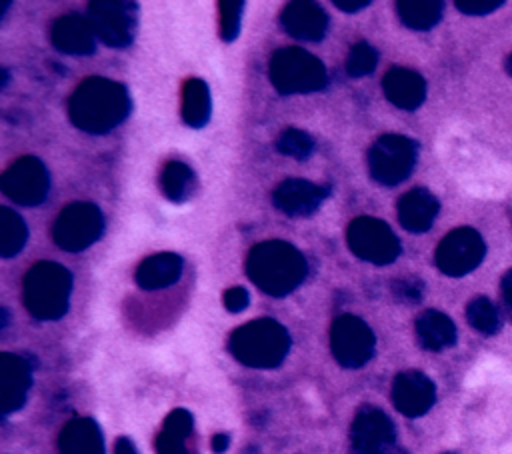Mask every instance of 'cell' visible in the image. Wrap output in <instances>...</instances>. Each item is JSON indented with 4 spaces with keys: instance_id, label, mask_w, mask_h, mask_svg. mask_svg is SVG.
Listing matches in <instances>:
<instances>
[{
    "instance_id": "3957f363",
    "label": "cell",
    "mask_w": 512,
    "mask_h": 454,
    "mask_svg": "<svg viewBox=\"0 0 512 454\" xmlns=\"http://www.w3.org/2000/svg\"><path fill=\"white\" fill-rule=\"evenodd\" d=\"M290 344V334L280 322L272 318H258L230 334L228 350L240 364L268 370L284 362Z\"/></svg>"
},
{
    "instance_id": "9c48e42d",
    "label": "cell",
    "mask_w": 512,
    "mask_h": 454,
    "mask_svg": "<svg viewBox=\"0 0 512 454\" xmlns=\"http://www.w3.org/2000/svg\"><path fill=\"white\" fill-rule=\"evenodd\" d=\"M138 6L122 0H96L88 4V20L96 38L112 48L132 44L138 24Z\"/></svg>"
},
{
    "instance_id": "e0dca14e",
    "label": "cell",
    "mask_w": 512,
    "mask_h": 454,
    "mask_svg": "<svg viewBox=\"0 0 512 454\" xmlns=\"http://www.w3.org/2000/svg\"><path fill=\"white\" fill-rule=\"evenodd\" d=\"M50 40L54 48L70 56H90L96 50V32L88 16L66 14L52 24Z\"/></svg>"
},
{
    "instance_id": "cb8c5ba5",
    "label": "cell",
    "mask_w": 512,
    "mask_h": 454,
    "mask_svg": "<svg viewBox=\"0 0 512 454\" xmlns=\"http://www.w3.org/2000/svg\"><path fill=\"white\" fill-rule=\"evenodd\" d=\"M182 120L190 128H202L212 114L210 88L202 78H188L182 88Z\"/></svg>"
},
{
    "instance_id": "ffe728a7",
    "label": "cell",
    "mask_w": 512,
    "mask_h": 454,
    "mask_svg": "<svg viewBox=\"0 0 512 454\" xmlns=\"http://www.w3.org/2000/svg\"><path fill=\"white\" fill-rule=\"evenodd\" d=\"M388 102L402 110H416L426 98V80L408 68H390L382 80Z\"/></svg>"
},
{
    "instance_id": "74e56055",
    "label": "cell",
    "mask_w": 512,
    "mask_h": 454,
    "mask_svg": "<svg viewBox=\"0 0 512 454\" xmlns=\"http://www.w3.org/2000/svg\"><path fill=\"white\" fill-rule=\"evenodd\" d=\"M334 6L340 8L342 12H360L366 6H370V0H334Z\"/></svg>"
},
{
    "instance_id": "6da1fadb",
    "label": "cell",
    "mask_w": 512,
    "mask_h": 454,
    "mask_svg": "<svg viewBox=\"0 0 512 454\" xmlns=\"http://www.w3.org/2000/svg\"><path fill=\"white\" fill-rule=\"evenodd\" d=\"M132 110L128 88L102 76H90L78 84L68 100L72 124L88 134H106L120 126Z\"/></svg>"
},
{
    "instance_id": "7c38bea8",
    "label": "cell",
    "mask_w": 512,
    "mask_h": 454,
    "mask_svg": "<svg viewBox=\"0 0 512 454\" xmlns=\"http://www.w3.org/2000/svg\"><path fill=\"white\" fill-rule=\"evenodd\" d=\"M486 244L474 228H456L436 248V266L446 276H464L480 266Z\"/></svg>"
},
{
    "instance_id": "d6a6232c",
    "label": "cell",
    "mask_w": 512,
    "mask_h": 454,
    "mask_svg": "<svg viewBox=\"0 0 512 454\" xmlns=\"http://www.w3.org/2000/svg\"><path fill=\"white\" fill-rule=\"evenodd\" d=\"M156 452L158 454H190L186 448V436L164 430L156 436Z\"/></svg>"
},
{
    "instance_id": "83f0119b",
    "label": "cell",
    "mask_w": 512,
    "mask_h": 454,
    "mask_svg": "<svg viewBox=\"0 0 512 454\" xmlns=\"http://www.w3.org/2000/svg\"><path fill=\"white\" fill-rule=\"evenodd\" d=\"M466 318H468V324L480 334L492 336L500 330V314L486 296H476L468 302Z\"/></svg>"
},
{
    "instance_id": "52a82bcc",
    "label": "cell",
    "mask_w": 512,
    "mask_h": 454,
    "mask_svg": "<svg viewBox=\"0 0 512 454\" xmlns=\"http://www.w3.org/2000/svg\"><path fill=\"white\" fill-rule=\"evenodd\" d=\"M104 232V216L92 202H72L56 218L52 238L66 252L90 248Z\"/></svg>"
},
{
    "instance_id": "d4e9b609",
    "label": "cell",
    "mask_w": 512,
    "mask_h": 454,
    "mask_svg": "<svg viewBox=\"0 0 512 454\" xmlns=\"http://www.w3.org/2000/svg\"><path fill=\"white\" fill-rule=\"evenodd\" d=\"M398 18L404 26L412 30L434 28L444 12V2L440 0H400L396 2Z\"/></svg>"
},
{
    "instance_id": "30bf717a",
    "label": "cell",
    "mask_w": 512,
    "mask_h": 454,
    "mask_svg": "<svg viewBox=\"0 0 512 454\" xmlns=\"http://www.w3.org/2000/svg\"><path fill=\"white\" fill-rule=\"evenodd\" d=\"M330 346L334 360L344 368H360L374 356L372 328L354 314H342L332 322Z\"/></svg>"
},
{
    "instance_id": "836d02e7",
    "label": "cell",
    "mask_w": 512,
    "mask_h": 454,
    "mask_svg": "<svg viewBox=\"0 0 512 454\" xmlns=\"http://www.w3.org/2000/svg\"><path fill=\"white\" fill-rule=\"evenodd\" d=\"M392 292L398 300L414 304V302H420L424 286H422L420 280H394Z\"/></svg>"
},
{
    "instance_id": "8992f818",
    "label": "cell",
    "mask_w": 512,
    "mask_h": 454,
    "mask_svg": "<svg viewBox=\"0 0 512 454\" xmlns=\"http://www.w3.org/2000/svg\"><path fill=\"white\" fill-rule=\"evenodd\" d=\"M418 160V144L400 134L380 136L368 150V172L382 186L404 182Z\"/></svg>"
},
{
    "instance_id": "f35d334b",
    "label": "cell",
    "mask_w": 512,
    "mask_h": 454,
    "mask_svg": "<svg viewBox=\"0 0 512 454\" xmlns=\"http://www.w3.org/2000/svg\"><path fill=\"white\" fill-rule=\"evenodd\" d=\"M210 446H212V452H214V454H224V452L228 450V446H230V436L224 434V432L214 434Z\"/></svg>"
},
{
    "instance_id": "f546056e",
    "label": "cell",
    "mask_w": 512,
    "mask_h": 454,
    "mask_svg": "<svg viewBox=\"0 0 512 454\" xmlns=\"http://www.w3.org/2000/svg\"><path fill=\"white\" fill-rule=\"evenodd\" d=\"M378 64V52L368 42H358L350 48L346 58V72L354 78L368 76Z\"/></svg>"
},
{
    "instance_id": "b9f144b4",
    "label": "cell",
    "mask_w": 512,
    "mask_h": 454,
    "mask_svg": "<svg viewBox=\"0 0 512 454\" xmlns=\"http://www.w3.org/2000/svg\"><path fill=\"white\" fill-rule=\"evenodd\" d=\"M444 454H454V452H444Z\"/></svg>"
},
{
    "instance_id": "9a60e30c",
    "label": "cell",
    "mask_w": 512,
    "mask_h": 454,
    "mask_svg": "<svg viewBox=\"0 0 512 454\" xmlns=\"http://www.w3.org/2000/svg\"><path fill=\"white\" fill-rule=\"evenodd\" d=\"M32 386L30 362L18 354L2 352L0 354V408L8 416L18 412L28 398Z\"/></svg>"
},
{
    "instance_id": "8fae6325",
    "label": "cell",
    "mask_w": 512,
    "mask_h": 454,
    "mask_svg": "<svg viewBox=\"0 0 512 454\" xmlns=\"http://www.w3.org/2000/svg\"><path fill=\"white\" fill-rule=\"evenodd\" d=\"M4 196L22 206H38L50 192V174L36 156H22L0 176Z\"/></svg>"
},
{
    "instance_id": "f1b7e54d",
    "label": "cell",
    "mask_w": 512,
    "mask_h": 454,
    "mask_svg": "<svg viewBox=\"0 0 512 454\" xmlns=\"http://www.w3.org/2000/svg\"><path fill=\"white\" fill-rule=\"evenodd\" d=\"M276 150L294 160H306L314 150V138L304 130L288 128L278 136Z\"/></svg>"
},
{
    "instance_id": "484cf974",
    "label": "cell",
    "mask_w": 512,
    "mask_h": 454,
    "mask_svg": "<svg viewBox=\"0 0 512 454\" xmlns=\"http://www.w3.org/2000/svg\"><path fill=\"white\" fill-rule=\"evenodd\" d=\"M194 184H196V178L188 164L180 160H172L164 164L160 172V190L170 202L174 204L186 202L194 192Z\"/></svg>"
},
{
    "instance_id": "d6986e66",
    "label": "cell",
    "mask_w": 512,
    "mask_h": 454,
    "mask_svg": "<svg viewBox=\"0 0 512 454\" xmlns=\"http://www.w3.org/2000/svg\"><path fill=\"white\" fill-rule=\"evenodd\" d=\"M440 210L438 198L426 188H412L398 200V222L412 234H422L432 228Z\"/></svg>"
},
{
    "instance_id": "4316f807",
    "label": "cell",
    "mask_w": 512,
    "mask_h": 454,
    "mask_svg": "<svg viewBox=\"0 0 512 454\" xmlns=\"http://www.w3.org/2000/svg\"><path fill=\"white\" fill-rule=\"evenodd\" d=\"M28 240V228L20 214L12 208H0V256L12 258L22 252Z\"/></svg>"
},
{
    "instance_id": "d590c367",
    "label": "cell",
    "mask_w": 512,
    "mask_h": 454,
    "mask_svg": "<svg viewBox=\"0 0 512 454\" xmlns=\"http://www.w3.org/2000/svg\"><path fill=\"white\" fill-rule=\"evenodd\" d=\"M222 304L228 312L236 314V312H242L248 304H250V294L246 288L242 286H232L228 288L224 294H222Z\"/></svg>"
},
{
    "instance_id": "7402d4cb",
    "label": "cell",
    "mask_w": 512,
    "mask_h": 454,
    "mask_svg": "<svg viewBox=\"0 0 512 454\" xmlns=\"http://www.w3.org/2000/svg\"><path fill=\"white\" fill-rule=\"evenodd\" d=\"M60 454H106L100 426L92 418L70 420L58 438Z\"/></svg>"
},
{
    "instance_id": "ac0fdd59",
    "label": "cell",
    "mask_w": 512,
    "mask_h": 454,
    "mask_svg": "<svg viewBox=\"0 0 512 454\" xmlns=\"http://www.w3.org/2000/svg\"><path fill=\"white\" fill-rule=\"evenodd\" d=\"M284 32L296 40L320 42L328 30V14L314 2H290L280 16Z\"/></svg>"
},
{
    "instance_id": "277c9868",
    "label": "cell",
    "mask_w": 512,
    "mask_h": 454,
    "mask_svg": "<svg viewBox=\"0 0 512 454\" xmlns=\"http://www.w3.org/2000/svg\"><path fill=\"white\" fill-rule=\"evenodd\" d=\"M72 274L58 262H38L24 278V304L38 320H58L68 312Z\"/></svg>"
},
{
    "instance_id": "603a6c76",
    "label": "cell",
    "mask_w": 512,
    "mask_h": 454,
    "mask_svg": "<svg viewBox=\"0 0 512 454\" xmlns=\"http://www.w3.org/2000/svg\"><path fill=\"white\" fill-rule=\"evenodd\" d=\"M416 338L422 348L430 352H440L456 344L454 322L438 310H426L416 318Z\"/></svg>"
},
{
    "instance_id": "2e32d148",
    "label": "cell",
    "mask_w": 512,
    "mask_h": 454,
    "mask_svg": "<svg viewBox=\"0 0 512 454\" xmlns=\"http://www.w3.org/2000/svg\"><path fill=\"white\" fill-rule=\"evenodd\" d=\"M328 194L330 186L290 178L276 186V190L272 192V204L288 216H310L320 208Z\"/></svg>"
},
{
    "instance_id": "ba28073f",
    "label": "cell",
    "mask_w": 512,
    "mask_h": 454,
    "mask_svg": "<svg viewBox=\"0 0 512 454\" xmlns=\"http://www.w3.org/2000/svg\"><path fill=\"white\" fill-rule=\"evenodd\" d=\"M346 240L354 256L376 266L392 264L402 252L400 240L392 228L372 216H360L352 220L346 232Z\"/></svg>"
},
{
    "instance_id": "5bb4252c",
    "label": "cell",
    "mask_w": 512,
    "mask_h": 454,
    "mask_svg": "<svg viewBox=\"0 0 512 454\" xmlns=\"http://www.w3.org/2000/svg\"><path fill=\"white\" fill-rule=\"evenodd\" d=\"M436 400L434 382L418 370L400 372L392 384V402L396 410L408 418L424 416Z\"/></svg>"
},
{
    "instance_id": "e575fe53",
    "label": "cell",
    "mask_w": 512,
    "mask_h": 454,
    "mask_svg": "<svg viewBox=\"0 0 512 454\" xmlns=\"http://www.w3.org/2000/svg\"><path fill=\"white\" fill-rule=\"evenodd\" d=\"M504 2L502 0H456L454 6L462 12V14H470V16H484L490 14L494 10H498Z\"/></svg>"
},
{
    "instance_id": "8d00e7d4",
    "label": "cell",
    "mask_w": 512,
    "mask_h": 454,
    "mask_svg": "<svg viewBox=\"0 0 512 454\" xmlns=\"http://www.w3.org/2000/svg\"><path fill=\"white\" fill-rule=\"evenodd\" d=\"M500 298H502L506 316L512 320V268L508 272H504V276L500 280Z\"/></svg>"
},
{
    "instance_id": "ab89813d",
    "label": "cell",
    "mask_w": 512,
    "mask_h": 454,
    "mask_svg": "<svg viewBox=\"0 0 512 454\" xmlns=\"http://www.w3.org/2000/svg\"><path fill=\"white\" fill-rule=\"evenodd\" d=\"M114 454H138L134 442L126 436H120L116 442H114Z\"/></svg>"
},
{
    "instance_id": "4fadbf2b",
    "label": "cell",
    "mask_w": 512,
    "mask_h": 454,
    "mask_svg": "<svg viewBox=\"0 0 512 454\" xmlns=\"http://www.w3.org/2000/svg\"><path fill=\"white\" fill-rule=\"evenodd\" d=\"M396 440L394 422L374 406H364L352 420L350 444L354 454H388Z\"/></svg>"
},
{
    "instance_id": "5b68a950",
    "label": "cell",
    "mask_w": 512,
    "mask_h": 454,
    "mask_svg": "<svg viewBox=\"0 0 512 454\" xmlns=\"http://www.w3.org/2000/svg\"><path fill=\"white\" fill-rule=\"evenodd\" d=\"M270 82L280 94H308L326 86L328 74L320 58L298 46L280 48L268 66Z\"/></svg>"
},
{
    "instance_id": "4dcf8cb0",
    "label": "cell",
    "mask_w": 512,
    "mask_h": 454,
    "mask_svg": "<svg viewBox=\"0 0 512 454\" xmlns=\"http://www.w3.org/2000/svg\"><path fill=\"white\" fill-rule=\"evenodd\" d=\"M220 8V38L224 42H234L240 34L242 22V0H224L218 4Z\"/></svg>"
},
{
    "instance_id": "60d3db41",
    "label": "cell",
    "mask_w": 512,
    "mask_h": 454,
    "mask_svg": "<svg viewBox=\"0 0 512 454\" xmlns=\"http://www.w3.org/2000/svg\"><path fill=\"white\" fill-rule=\"evenodd\" d=\"M504 70L512 76V54H508V58H506V62H504Z\"/></svg>"
},
{
    "instance_id": "7a4b0ae2",
    "label": "cell",
    "mask_w": 512,
    "mask_h": 454,
    "mask_svg": "<svg viewBox=\"0 0 512 454\" xmlns=\"http://www.w3.org/2000/svg\"><path fill=\"white\" fill-rule=\"evenodd\" d=\"M308 264L304 254L282 240L256 244L246 258L248 278L268 296L282 298L294 292L306 278Z\"/></svg>"
},
{
    "instance_id": "1f68e13d",
    "label": "cell",
    "mask_w": 512,
    "mask_h": 454,
    "mask_svg": "<svg viewBox=\"0 0 512 454\" xmlns=\"http://www.w3.org/2000/svg\"><path fill=\"white\" fill-rule=\"evenodd\" d=\"M192 428H194V418L186 408L172 410L164 420V430H170V432L186 436V438L192 434Z\"/></svg>"
},
{
    "instance_id": "44dd1931",
    "label": "cell",
    "mask_w": 512,
    "mask_h": 454,
    "mask_svg": "<svg viewBox=\"0 0 512 454\" xmlns=\"http://www.w3.org/2000/svg\"><path fill=\"white\" fill-rule=\"evenodd\" d=\"M182 270H184V260L178 254L160 252L142 260L134 278L142 290H160L178 282L182 276Z\"/></svg>"
}]
</instances>
